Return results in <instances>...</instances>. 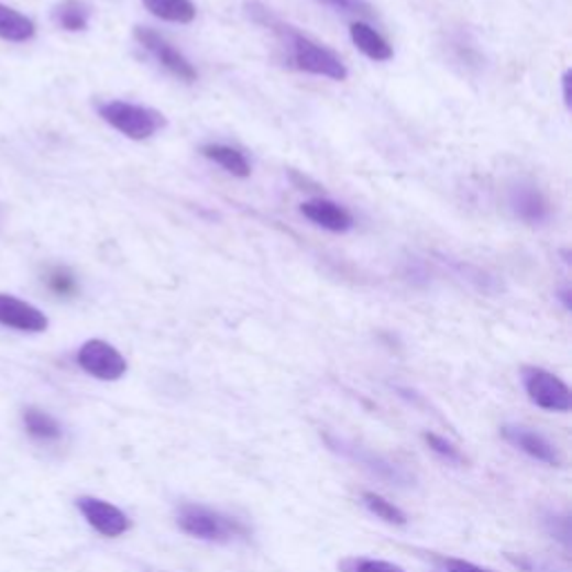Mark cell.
<instances>
[{
    "mask_svg": "<svg viewBox=\"0 0 572 572\" xmlns=\"http://www.w3.org/2000/svg\"><path fill=\"white\" fill-rule=\"evenodd\" d=\"M99 114L106 123H110L114 130H119L121 134L134 141L151 139L166 128V117L160 110L128 103V101L101 103Z\"/></svg>",
    "mask_w": 572,
    "mask_h": 572,
    "instance_id": "obj_1",
    "label": "cell"
},
{
    "mask_svg": "<svg viewBox=\"0 0 572 572\" xmlns=\"http://www.w3.org/2000/svg\"><path fill=\"white\" fill-rule=\"evenodd\" d=\"M177 524L186 535L204 539V541H231L235 537L246 535V528L240 521H235L218 510H210L204 506H190V504L179 508Z\"/></svg>",
    "mask_w": 572,
    "mask_h": 572,
    "instance_id": "obj_2",
    "label": "cell"
},
{
    "mask_svg": "<svg viewBox=\"0 0 572 572\" xmlns=\"http://www.w3.org/2000/svg\"><path fill=\"white\" fill-rule=\"evenodd\" d=\"M286 36H289L292 56H294V63L298 69L309 72V75L333 79V81H344L349 77L344 63L331 50L314 43L311 38H307L294 30H286Z\"/></svg>",
    "mask_w": 572,
    "mask_h": 572,
    "instance_id": "obj_3",
    "label": "cell"
},
{
    "mask_svg": "<svg viewBox=\"0 0 572 572\" xmlns=\"http://www.w3.org/2000/svg\"><path fill=\"white\" fill-rule=\"evenodd\" d=\"M524 387L528 398L546 409V411H570L572 407V394L570 387L554 374L539 370V367H526L524 370Z\"/></svg>",
    "mask_w": 572,
    "mask_h": 572,
    "instance_id": "obj_4",
    "label": "cell"
},
{
    "mask_svg": "<svg viewBox=\"0 0 572 572\" xmlns=\"http://www.w3.org/2000/svg\"><path fill=\"white\" fill-rule=\"evenodd\" d=\"M79 367L99 381H119L128 372L125 358L106 340H88L77 353Z\"/></svg>",
    "mask_w": 572,
    "mask_h": 572,
    "instance_id": "obj_5",
    "label": "cell"
},
{
    "mask_svg": "<svg viewBox=\"0 0 572 572\" xmlns=\"http://www.w3.org/2000/svg\"><path fill=\"white\" fill-rule=\"evenodd\" d=\"M134 38L139 41V45L146 47L179 81H186V84L197 81V69L193 67V63L179 50H175L164 36H160L157 32H153L148 28H134Z\"/></svg>",
    "mask_w": 572,
    "mask_h": 572,
    "instance_id": "obj_6",
    "label": "cell"
},
{
    "mask_svg": "<svg viewBox=\"0 0 572 572\" xmlns=\"http://www.w3.org/2000/svg\"><path fill=\"white\" fill-rule=\"evenodd\" d=\"M77 508L84 515V519L103 537H121L130 530V519L125 513H121L117 506L108 504L103 498L95 496H81L77 498Z\"/></svg>",
    "mask_w": 572,
    "mask_h": 572,
    "instance_id": "obj_7",
    "label": "cell"
},
{
    "mask_svg": "<svg viewBox=\"0 0 572 572\" xmlns=\"http://www.w3.org/2000/svg\"><path fill=\"white\" fill-rule=\"evenodd\" d=\"M0 324L28 333H43L50 327V320L34 305L8 294H0Z\"/></svg>",
    "mask_w": 572,
    "mask_h": 572,
    "instance_id": "obj_8",
    "label": "cell"
},
{
    "mask_svg": "<svg viewBox=\"0 0 572 572\" xmlns=\"http://www.w3.org/2000/svg\"><path fill=\"white\" fill-rule=\"evenodd\" d=\"M501 435H504V439L508 443H513L515 448H519L528 457H532V459H537L546 465H552V468L561 465V457H559L557 448L546 437L532 432V429L517 427V425H504V427H501Z\"/></svg>",
    "mask_w": 572,
    "mask_h": 572,
    "instance_id": "obj_9",
    "label": "cell"
},
{
    "mask_svg": "<svg viewBox=\"0 0 572 572\" xmlns=\"http://www.w3.org/2000/svg\"><path fill=\"white\" fill-rule=\"evenodd\" d=\"M300 210L307 220L331 233H346L353 229L351 212L331 199H309L300 206Z\"/></svg>",
    "mask_w": 572,
    "mask_h": 572,
    "instance_id": "obj_10",
    "label": "cell"
},
{
    "mask_svg": "<svg viewBox=\"0 0 572 572\" xmlns=\"http://www.w3.org/2000/svg\"><path fill=\"white\" fill-rule=\"evenodd\" d=\"M510 208L515 210L519 220H524L530 227H539L550 218V206L546 197L537 190V186L530 184H517L510 190Z\"/></svg>",
    "mask_w": 572,
    "mask_h": 572,
    "instance_id": "obj_11",
    "label": "cell"
},
{
    "mask_svg": "<svg viewBox=\"0 0 572 572\" xmlns=\"http://www.w3.org/2000/svg\"><path fill=\"white\" fill-rule=\"evenodd\" d=\"M349 34H351L353 45L361 50L367 58H372V61H389V58H394L392 45L372 25H367L363 21H355V23H351Z\"/></svg>",
    "mask_w": 572,
    "mask_h": 572,
    "instance_id": "obj_12",
    "label": "cell"
},
{
    "mask_svg": "<svg viewBox=\"0 0 572 572\" xmlns=\"http://www.w3.org/2000/svg\"><path fill=\"white\" fill-rule=\"evenodd\" d=\"M201 155L210 162H215L218 166H222L229 175L246 179L251 175V164L249 160L231 146H224V143H208V146L201 148Z\"/></svg>",
    "mask_w": 572,
    "mask_h": 572,
    "instance_id": "obj_13",
    "label": "cell"
},
{
    "mask_svg": "<svg viewBox=\"0 0 572 572\" xmlns=\"http://www.w3.org/2000/svg\"><path fill=\"white\" fill-rule=\"evenodd\" d=\"M34 34L36 28L25 14L0 3V38L10 43H25L34 38Z\"/></svg>",
    "mask_w": 572,
    "mask_h": 572,
    "instance_id": "obj_14",
    "label": "cell"
},
{
    "mask_svg": "<svg viewBox=\"0 0 572 572\" xmlns=\"http://www.w3.org/2000/svg\"><path fill=\"white\" fill-rule=\"evenodd\" d=\"M141 3L146 6V10L153 16L168 21V23L186 25V23H193L197 16V10L190 0H141Z\"/></svg>",
    "mask_w": 572,
    "mask_h": 572,
    "instance_id": "obj_15",
    "label": "cell"
},
{
    "mask_svg": "<svg viewBox=\"0 0 572 572\" xmlns=\"http://www.w3.org/2000/svg\"><path fill=\"white\" fill-rule=\"evenodd\" d=\"M54 21L67 32H84L90 23V6L84 0H63L54 8Z\"/></svg>",
    "mask_w": 572,
    "mask_h": 572,
    "instance_id": "obj_16",
    "label": "cell"
},
{
    "mask_svg": "<svg viewBox=\"0 0 572 572\" xmlns=\"http://www.w3.org/2000/svg\"><path fill=\"white\" fill-rule=\"evenodd\" d=\"M23 422L28 427V432L41 441L61 439V425L47 411H43L38 407H28L23 411Z\"/></svg>",
    "mask_w": 572,
    "mask_h": 572,
    "instance_id": "obj_17",
    "label": "cell"
},
{
    "mask_svg": "<svg viewBox=\"0 0 572 572\" xmlns=\"http://www.w3.org/2000/svg\"><path fill=\"white\" fill-rule=\"evenodd\" d=\"M363 506L372 515H376L378 519H383V521H387L392 526H405L407 524V515L398 506H394L392 501H387L385 496H381L376 492H365L363 494Z\"/></svg>",
    "mask_w": 572,
    "mask_h": 572,
    "instance_id": "obj_18",
    "label": "cell"
},
{
    "mask_svg": "<svg viewBox=\"0 0 572 572\" xmlns=\"http://www.w3.org/2000/svg\"><path fill=\"white\" fill-rule=\"evenodd\" d=\"M45 282L50 286V292L61 296V298H72L77 292H79V284H77V277L72 271L63 268V266H56L52 268L47 275H45Z\"/></svg>",
    "mask_w": 572,
    "mask_h": 572,
    "instance_id": "obj_19",
    "label": "cell"
},
{
    "mask_svg": "<svg viewBox=\"0 0 572 572\" xmlns=\"http://www.w3.org/2000/svg\"><path fill=\"white\" fill-rule=\"evenodd\" d=\"M346 572H405L400 565L383 559H353L344 563Z\"/></svg>",
    "mask_w": 572,
    "mask_h": 572,
    "instance_id": "obj_20",
    "label": "cell"
},
{
    "mask_svg": "<svg viewBox=\"0 0 572 572\" xmlns=\"http://www.w3.org/2000/svg\"><path fill=\"white\" fill-rule=\"evenodd\" d=\"M422 439H425V443L429 446V450L432 452H437L439 457H443V459H448V461H452V463H463V457H461V452L450 443V441H446L443 437H439V435H422Z\"/></svg>",
    "mask_w": 572,
    "mask_h": 572,
    "instance_id": "obj_21",
    "label": "cell"
},
{
    "mask_svg": "<svg viewBox=\"0 0 572 572\" xmlns=\"http://www.w3.org/2000/svg\"><path fill=\"white\" fill-rule=\"evenodd\" d=\"M324 6H331L340 12H349V14H370V6L365 0H320Z\"/></svg>",
    "mask_w": 572,
    "mask_h": 572,
    "instance_id": "obj_22",
    "label": "cell"
},
{
    "mask_svg": "<svg viewBox=\"0 0 572 572\" xmlns=\"http://www.w3.org/2000/svg\"><path fill=\"white\" fill-rule=\"evenodd\" d=\"M446 570L448 572H492L487 568H481L472 561H465V559H448L446 561Z\"/></svg>",
    "mask_w": 572,
    "mask_h": 572,
    "instance_id": "obj_23",
    "label": "cell"
},
{
    "mask_svg": "<svg viewBox=\"0 0 572 572\" xmlns=\"http://www.w3.org/2000/svg\"><path fill=\"white\" fill-rule=\"evenodd\" d=\"M561 81H563V101L570 108V103H572V99H570V72H565Z\"/></svg>",
    "mask_w": 572,
    "mask_h": 572,
    "instance_id": "obj_24",
    "label": "cell"
},
{
    "mask_svg": "<svg viewBox=\"0 0 572 572\" xmlns=\"http://www.w3.org/2000/svg\"><path fill=\"white\" fill-rule=\"evenodd\" d=\"M559 300L563 302V307H565V309H570V292H568V289L559 292Z\"/></svg>",
    "mask_w": 572,
    "mask_h": 572,
    "instance_id": "obj_25",
    "label": "cell"
}]
</instances>
